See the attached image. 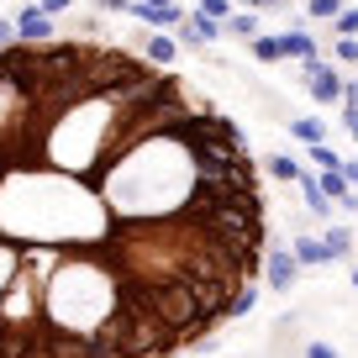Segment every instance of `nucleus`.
<instances>
[{
    "instance_id": "5701e85b",
    "label": "nucleus",
    "mask_w": 358,
    "mask_h": 358,
    "mask_svg": "<svg viewBox=\"0 0 358 358\" xmlns=\"http://www.w3.org/2000/svg\"><path fill=\"white\" fill-rule=\"evenodd\" d=\"M343 179H348V185L358 190V158H343Z\"/></svg>"
},
{
    "instance_id": "412c9836",
    "label": "nucleus",
    "mask_w": 358,
    "mask_h": 358,
    "mask_svg": "<svg viewBox=\"0 0 358 358\" xmlns=\"http://www.w3.org/2000/svg\"><path fill=\"white\" fill-rule=\"evenodd\" d=\"M306 358H343V353H337L332 343H311V348H306Z\"/></svg>"
},
{
    "instance_id": "a211bd4d",
    "label": "nucleus",
    "mask_w": 358,
    "mask_h": 358,
    "mask_svg": "<svg viewBox=\"0 0 358 358\" xmlns=\"http://www.w3.org/2000/svg\"><path fill=\"white\" fill-rule=\"evenodd\" d=\"M195 11L216 16V22H222V27H227V22H232V16H237V11H232V0H201V6H195Z\"/></svg>"
},
{
    "instance_id": "39448f33",
    "label": "nucleus",
    "mask_w": 358,
    "mask_h": 358,
    "mask_svg": "<svg viewBox=\"0 0 358 358\" xmlns=\"http://www.w3.org/2000/svg\"><path fill=\"white\" fill-rule=\"evenodd\" d=\"M264 280L285 295L295 280H301V258H295L290 248H274V253H264Z\"/></svg>"
},
{
    "instance_id": "6e6552de",
    "label": "nucleus",
    "mask_w": 358,
    "mask_h": 358,
    "mask_svg": "<svg viewBox=\"0 0 358 358\" xmlns=\"http://www.w3.org/2000/svg\"><path fill=\"white\" fill-rule=\"evenodd\" d=\"M295 258H301V268H322V264H337L332 258V248L322 243V237H311V232H301L295 237V248H290Z\"/></svg>"
},
{
    "instance_id": "0eeeda50",
    "label": "nucleus",
    "mask_w": 358,
    "mask_h": 358,
    "mask_svg": "<svg viewBox=\"0 0 358 358\" xmlns=\"http://www.w3.org/2000/svg\"><path fill=\"white\" fill-rule=\"evenodd\" d=\"M316 190H322L332 206H343V211H358V195H353V185L343 179V169H332V174H316Z\"/></svg>"
},
{
    "instance_id": "9b49d317",
    "label": "nucleus",
    "mask_w": 358,
    "mask_h": 358,
    "mask_svg": "<svg viewBox=\"0 0 358 358\" xmlns=\"http://www.w3.org/2000/svg\"><path fill=\"white\" fill-rule=\"evenodd\" d=\"M301 195H306V206H311V211L322 216V222H332V211H337V206L327 201L322 190H316V174H301Z\"/></svg>"
},
{
    "instance_id": "6ab92c4d",
    "label": "nucleus",
    "mask_w": 358,
    "mask_h": 358,
    "mask_svg": "<svg viewBox=\"0 0 358 358\" xmlns=\"http://www.w3.org/2000/svg\"><path fill=\"white\" fill-rule=\"evenodd\" d=\"M311 158H316V169H322V174H332V169H343V158H337L332 148H311Z\"/></svg>"
},
{
    "instance_id": "cd10ccee",
    "label": "nucleus",
    "mask_w": 358,
    "mask_h": 358,
    "mask_svg": "<svg viewBox=\"0 0 358 358\" xmlns=\"http://www.w3.org/2000/svg\"><path fill=\"white\" fill-rule=\"evenodd\" d=\"M348 280H353V290H358V264H353V274H348Z\"/></svg>"
},
{
    "instance_id": "1a4fd4ad",
    "label": "nucleus",
    "mask_w": 358,
    "mask_h": 358,
    "mask_svg": "<svg viewBox=\"0 0 358 358\" xmlns=\"http://www.w3.org/2000/svg\"><path fill=\"white\" fill-rule=\"evenodd\" d=\"M290 132H295V143H306V148H322L327 143V122H322V116H295Z\"/></svg>"
},
{
    "instance_id": "b1692460",
    "label": "nucleus",
    "mask_w": 358,
    "mask_h": 358,
    "mask_svg": "<svg viewBox=\"0 0 358 358\" xmlns=\"http://www.w3.org/2000/svg\"><path fill=\"white\" fill-rule=\"evenodd\" d=\"M16 43V22H0V48H11Z\"/></svg>"
},
{
    "instance_id": "7ed1b4c3",
    "label": "nucleus",
    "mask_w": 358,
    "mask_h": 358,
    "mask_svg": "<svg viewBox=\"0 0 358 358\" xmlns=\"http://www.w3.org/2000/svg\"><path fill=\"white\" fill-rule=\"evenodd\" d=\"M301 74H306V90H311V95H316V106H337V101H343L348 79L337 74L332 64H322V53L301 58Z\"/></svg>"
},
{
    "instance_id": "393cba45",
    "label": "nucleus",
    "mask_w": 358,
    "mask_h": 358,
    "mask_svg": "<svg viewBox=\"0 0 358 358\" xmlns=\"http://www.w3.org/2000/svg\"><path fill=\"white\" fill-rule=\"evenodd\" d=\"M43 11H48V16H64V11H69V0H43Z\"/></svg>"
},
{
    "instance_id": "bb28decb",
    "label": "nucleus",
    "mask_w": 358,
    "mask_h": 358,
    "mask_svg": "<svg viewBox=\"0 0 358 358\" xmlns=\"http://www.w3.org/2000/svg\"><path fill=\"white\" fill-rule=\"evenodd\" d=\"M253 6H285V0H253Z\"/></svg>"
},
{
    "instance_id": "a878e982",
    "label": "nucleus",
    "mask_w": 358,
    "mask_h": 358,
    "mask_svg": "<svg viewBox=\"0 0 358 358\" xmlns=\"http://www.w3.org/2000/svg\"><path fill=\"white\" fill-rule=\"evenodd\" d=\"M148 6H179V0H148Z\"/></svg>"
},
{
    "instance_id": "aec40b11",
    "label": "nucleus",
    "mask_w": 358,
    "mask_h": 358,
    "mask_svg": "<svg viewBox=\"0 0 358 358\" xmlns=\"http://www.w3.org/2000/svg\"><path fill=\"white\" fill-rule=\"evenodd\" d=\"M337 64H358V37H337Z\"/></svg>"
},
{
    "instance_id": "f3484780",
    "label": "nucleus",
    "mask_w": 358,
    "mask_h": 358,
    "mask_svg": "<svg viewBox=\"0 0 358 358\" xmlns=\"http://www.w3.org/2000/svg\"><path fill=\"white\" fill-rule=\"evenodd\" d=\"M332 27H337V37H358V6H343Z\"/></svg>"
},
{
    "instance_id": "ddd939ff",
    "label": "nucleus",
    "mask_w": 358,
    "mask_h": 358,
    "mask_svg": "<svg viewBox=\"0 0 358 358\" xmlns=\"http://www.w3.org/2000/svg\"><path fill=\"white\" fill-rule=\"evenodd\" d=\"M322 243L332 248V258H348V253H353V232H348V227H327Z\"/></svg>"
},
{
    "instance_id": "f257e3e1",
    "label": "nucleus",
    "mask_w": 358,
    "mask_h": 358,
    "mask_svg": "<svg viewBox=\"0 0 358 358\" xmlns=\"http://www.w3.org/2000/svg\"><path fill=\"white\" fill-rule=\"evenodd\" d=\"M248 132L95 37L0 48V358H174L253 311Z\"/></svg>"
},
{
    "instance_id": "4468645a",
    "label": "nucleus",
    "mask_w": 358,
    "mask_h": 358,
    "mask_svg": "<svg viewBox=\"0 0 358 358\" xmlns=\"http://www.w3.org/2000/svg\"><path fill=\"white\" fill-rule=\"evenodd\" d=\"M337 11H343V0H306V16H311V22H337Z\"/></svg>"
},
{
    "instance_id": "9d476101",
    "label": "nucleus",
    "mask_w": 358,
    "mask_h": 358,
    "mask_svg": "<svg viewBox=\"0 0 358 358\" xmlns=\"http://www.w3.org/2000/svg\"><path fill=\"white\" fill-rule=\"evenodd\" d=\"M143 58H148V64H164V69H169V64L179 58V43H174L169 32H153V37H148V53H143Z\"/></svg>"
},
{
    "instance_id": "2eb2a0df",
    "label": "nucleus",
    "mask_w": 358,
    "mask_h": 358,
    "mask_svg": "<svg viewBox=\"0 0 358 358\" xmlns=\"http://www.w3.org/2000/svg\"><path fill=\"white\" fill-rule=\"evenodd\" d=\"M268 174H274V179H295V185H301V174H306V169L301 164H295V158H268Z\"/></svg>"
},
{
    "instance_id": "dca6fc26",
    "label": "nucleus",
    "mask_w": 358,
    "mask_h": 358,
    "mask_svg": "<svg viewBox=\"0 0 358 358\" xmlns=\"http://www.w3.org/2000/svg\"><path fill=\"white\" fill-rule=\"evenodd\" d=\"M227 27H232L237 37H248V43H253V37H258V16H253V11H237L232 22H227Z\"/></svg>"
},
{
    "instance_id": "20e7f679",
    "label": "nucleus",
    "mask_w": 358,
    "mask_h": 358,
    "mask_svg": "<svg viewBox=\"0 0 358 358\" xmlns=\"http://www.w3.org/2000/svg\"><path fill=\"white\" fill-rule=\"evenodd\" d=\"M11 22H16V43H53L58 37V22L43 11V6H22Z\"/></svg>"
},
{
    "instance_id": "4be33fe9",
    "label": "nucleus",
    "mask_w": 358,
    "mask_h": 358,
    "mask_svg": "<svg viewBox=\"0 0 358 358\" xmlns=\"http://www.w3.org/2000/svg\"><path fill=\"white\" fill-rule=\"evenodd\" d=\"M95 6H101V11H127L132 16V0H95Z\"/></svg>"
},
{
    "instance_id": "423d86ee",
    "label": "nucleus",
    "mask_w": 358,
    "mask_h": 358,
    "mask_svg": "<svg viewBox=\"0 0 358 358\" xmlns=\"http://www.w3.org/2000/svg\"><path fill=\"white\" fill-rule=\"evenodd\" d=\"M132 16L148 27V32H174V27H185V11H179V6H148V0H132Z\"/></svg>"
},
{
    "instance_id": "f03ea898",
    "label": "nucleus",
    "mask_w": 358,
    "mask_h": 358,
    "mask_svg": "<svg viewBox=\"0 0 358 358\" xmlns=\"http://www.w3.org/2000/svg\"><path fill=\"white\" fill-rule=\"evenodd\" d=\"M316 53V37L311 32H285V37H253V58L258 64H285V58H311Z\"/></svg>"
},
{
    "instance_id": "f8f14e48",
    "label": "nucleus",
    "mask_w": 358,
    "mask_h": 358,
    "mask_svg": "<svg viewBox=\"0 0 358 358\" xmlns=\"http://www.w3.org/2000/svg\"><path fill=\"white\" fill-rule=\"evenodd\" d=\"M185 27H190V32L201 37V43H216V37L227 32V27L216 22V16H206V11H190V16H185Z\"/></svg>"
}]
</instances>
